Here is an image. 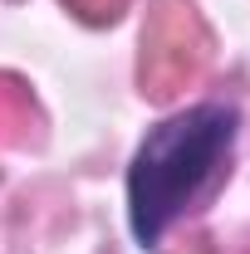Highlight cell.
Returning a JSON list of instances; mask_svg holds the SVG:
<instances>
[{"mask_svg":"<svg viewBox=\"0 0 250 254\" xmlns=\"http://www.w3.org/2000/svg\"><path fill=\"white\" fill-rule=\"evenodd\" d=\"M241 137V108L196 103L147 127L127 161V230L142 250H157L167 230L211 190Z\"/></svg>","mask_w":250,"mask_h":254,"instance_id":"1","label":"cell"}]
</instances>
